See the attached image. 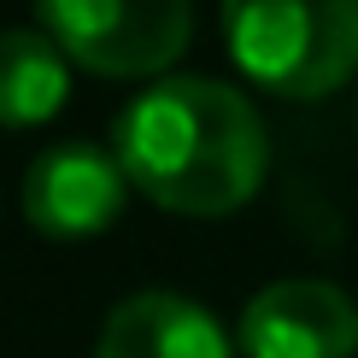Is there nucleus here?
<instances>
[{"instance_id": "obj_1", "label": "nucleus", "mask_w": 358, "mask_h": 358, "mask_svg": "<svg viewBox=\"0 0 358 358\" xmlns=\"http://www.w3.org/2000/svg\"><path fill=\"white\" fill-rule=\"evenodd\" d=\"M112 153L129 188L165 212L223 217L259 194L271 136L241 88L217 77H165L117 112Z\"/></svg>"}, {"instance_id": "obj_2", "label": "nucleus", "mask_w": 358, "mask_h": 358, "mask_svg": "<svg viewBox=\"0 0 358 358\" xmlns=\"http://www.w3.org/2000/svg\"><path fill=\"white\" fill-rule=\"evenodd\" d=\"M223 41L247 83L317 100L358 71V0H223Z\"/></svg>"}, {"instance_id": "obj_3", "label": "nucleus", "mask_w": 358, "mask_h": 358, "mask_svg": "<svg viewBox=\"0 0 358 358\" xmlns=\"http://www.w3.org/2000/svg\"><path fill=\"white\" fill-rule=\"evenodd\" d=\"M41 24L94 77H153L194 36V0H41Z\"/></svg>"}, {"instance_id": "obj_4", "label": "nucleus", "mask_w": 358, "mask_h": 358, "mask_svg": "<svg viewBox=\"0 0 358 358\" xmlns=\"http://www.w3.org/2000/svg\"><path fill=\"white\" fill-rule=\"evenodd\" d=\"M124 194H129V176L117 165V153L94 141H59L48 153H36V165L24 176V217L36 235L88 241V235L117 223Z\"/></svg>"}, {"instance_id": "obj_5", "label": "nucleus", "mask_w": 358, "mask_h": 358, "mask_svg": "<svg viewBox=\"0 0 358 358\" xmlns=\"http://www.w3.org/2000/svg\"><path fill=\"white\" fill-rule=\"evenodd\" d=\"M241 352L247 358H352L358 306L323 276H282L247 300Z\"/></svg>"}, {"instance_id": "obj_6", "label": "nucleus", "mask_w": 358, "mask_h": 358, "mask_svg": "<svg viewBox=\"0 0 358 358\" xmlns=\"http://www.w3.org/2000/svg\"><path fill=\"white\" fill-rule=\"evenodd\" d=\"M94 358H229V335L206 306L147 288L112 306L106 329L94 341Z\"/></svg>"}, {"instance_id": "obj_7", "label": "nucleus", "mask_w": 358, "mask_h": 358, "mask_svg": "<svg viewBox=\"0 0 358 358\" xmlns=\"http://www.w3.org/2000/svg\"><path fill=\"white\" fill-rule=\"evenodd\" d=\"M71 94V59L48 29H0V124H48Z\"/></svg>"}]
</instances>
